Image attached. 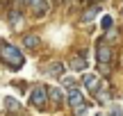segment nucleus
Segmentation results:
<instances>
[{"label":"nucleus","mask_w":123,"mask_h":116,"mask_svg":"<svg viewBox=\"0 0 123 116\" xmlns=\"http://www.w3.org/2000/svg\"><path fill=\"white\" fill-rule=\"evenodd\" d=\"M16 2H18V5H27L30 0H16Z\"/></svg>","instance_id":"nucleus-17"},{"label":"nucleus","mask_w":123,"mask_h":116,"mask_svg":"<svg viewBox=\"0 0 123 116\" xmlns=\"http://www.w3.org/2000/svg\"><path fill=\"white\" fill-rule=\"evenodd\" d=\"M121 66H123V59H121Z\"/></svg>","instance_id":"nucleus-19"},{"label":"nucleus","mask_w":123,"mask_h":116,"mask_svg":"<svg viewBox=\"0 0 123 116\" xmlns=\"http://www.w3.org/2000/svg\"><path fill=\"white\" fill-rule=\"evenodd\" d=\"M23 23V16H21V12H9V25L16 30L18 25Z\"/></svg>","instance_id":"nucleus-12"},{"label":"nucleus","mask_w":123,"mask_h":116,"mask_svg":"<svg viewBox=\"0 0 123 116\" xmlns=\"http://www.w3.org/2000/svg\"><path fill=\"white\" fill-rule=\"evenodd\" d=\"M0 62L5 64V66L9 68H21L23 64H25V57H23V52L16 48V46L12 43H0Z\"/></svg>","instance_id":"nucleus-1"},{"label":"nucleus","mask_w":123,"mask_h":116,"mask_svg":"<svg viewBox=\"0 0 123 116\" xmlns=\"http://www.w3.org/2000/svg\"><path fill=\"white\" fill-rule=\"evenodd\" d=\"M89 2H96V5H98V2H103V0H89Z\"/></svg>","instance_id":"nucleus-18"},{"label":"nucleus","mask_w":123,"mask_h":116,"mask_svg":"<svg viewBox=\"0 0 123 116\" xmlns=\"http://www.w3.org/2000/svg\"><path fill=\"white\" fill-rule=\"evenodd\" d=\"M0 43H2V41H0Z\"/></svg>","instance_id":"nucleus-20"},{"label":"nucleus","mask_w":123,"mask_h":116,"mask_svg":"<svg viewBox=\"0 0 123 116\" xmlns=\"http://www.w3.org/2000/svg\"><path fill=\"white\" fill-rule=\"evenodd\" d=\"M110 116H123V109H114V112H110Z\"/></svg>","instance_id":"nucleus-16"},{"label":"nucleus","mask_w":123,"mask_h":116,"mask_svg":"<svg viewBox=\"0 0 123 116\" xmlns=\"http://www.w3.org/2000/svg\"><path fill=\"white\" fill-rule=\"evenodd\" d=\"M62 82H64V87H66V89H75V80H73V77H66V75H62Z\"/></svg>","instance_id":"nucleus-14"},{"label":"nucleus","mask_w":123,"mask_h":116,"mask_svg":"<svg viewBox=\"0 0 123 116\" xmlns=\"http://www.w3.org/2000/svg\"><path fill=\"white\" fill-rule=\"evenodd\" d=\"M112 23H114V21H112V16H105V18H103V30H110Z\"/></svg>","instance_id":"nucleus-15"},{"label":"nucleus","mask_w":123,"mask_h":116,"mask_svg":"<svg viewBox=\"0 0 123 116\" xmlns=\"http://www.w3.org/2000/svg\"><path fill=\"white\" fill-rule=\"evenodd\" d=\"M96 57H98V68H100L103 75H107L112 68V62H114V50H112V46H107L105 39L98 41L96 46Z\"/></svg>","instance_id":"nucleus-2"},{"label":"nucleus","mask_w":123,"mask_h":116,"mask_svg":"<svg viewBox=\"0 0 123 116\" xmlns=\"http://www.w3.org/2000/svg\"><path fill=\"white\" fill-rule=\"evenodd\" d=\"M82 84H84V87H87V89L93 93V91L100 87V77H98V75H93V73H84V75H82Z\"/></svg>","instance_id":"nucleus-6"},{"label":"nucleus","mask_w":123,"mask_h":116,"mask_svg":"<svg viewBox=\"0 0 123 116\" xmlns=\"http://www.w3.org/2000/svg\"><path fill=\"white\" fill-rule=\"evenodd\" d=\"M27 5L32 7V12H34L37 18H43L46 14H48V9H50V2H48V0H30Z\"/></svg>","instance_id":"nucleus-5"},{"label":"nucleus","mask_w":123,"mask_h":116,"mask_svg":"<svg viewBox=\"0 0 123 116\" xmlns=\"http://www.w3.org/2000/svg\"><path fill=\"white\" fill-rule=\"evenodd\" d=\"M68 66L73 68V71H84V68H87V59H84V52L73 55V57H71V62H68Z\"/></svg>","instance_id":"nucleus-8"},{"label":"nucleus","mask_w":123,"mask_h":116,"mask_svg":"<svg viewBox=\"0 0 123 116\" xmlns=\"http://www.w3.org/2000/svg\"><path fill=\"white\" fill-rule=\"evenodd\" d=\"M48 100L55 105V107H62V105H64V93H62V89H57V87L48 89Z\"/></svg>","instance_id":"nucleus-7"},{"label":"nucleus","mask_w":123,"mask_h":116,"mask_svg":"<svg viewBox=\"0 0 123 116\" xmlns=\"http://www.w3.org/2000/svg\"><path fill=\"white\" fill-rule=\"evenodd\" d=\"M98 12H100V7H98V5H93L91 9H84V14H82V23H89V21H93Z\"/></svg>","instance_id":"nucleus-10"},{"label":"nucleus","mask_w":123,"mask_h":116,"mask_svg":"<svg viewBox=\"0 0 123 116\" xmlns=\"http://www.w3.org/2000/svg\"><path fill=\"white\" fill-rule=\"evenodd\" d=\"M5 105H7V109L9 112H18V109H21V103H18V100H14V98H5Z\"/></svg>","instance_id":"nucleus-13"},{"label":"nucleus","mask_w":123,"mask_h":116,"mask_svg":"<svg viewBox=\"0 0 123 116\" xmlns=\"http://www.w3.org/2000/svg\"><path fill=\"white\" fill-rule=\"evenodd\" d=\"M30 103L34 105L37 109H46V105H48V87L37 84L34 89H32V93H30Z\"/></svg>","instance_id":"nucleus-4"},{"label":"nucleus","mask_w":123,"mask_h":116,"mask_svg":"<svg viewBox=\"0 0 123 116\" xmlns=\"http://www.w3.org/2000/svg\"><path fill=\"white\" fill-rule=\"evenodd\" d=\"M39 43H41V41H39V36H37V34H25V36H23V46L30 48V50H37V48H39Z\"/></svg>","instance_id":"nucleus-9"},{"label":"nucleus","mask_w":123,"mask_h":116,"mask_svg":"<svg viewBox=\"0 0 123 116\" xmlns=\"http://www.w3.org/2000/svg\"><path fill=\"white\" fill-rule=\"evenodd\" d=\"M48 73H50V75H55V77H62V75H64V64H59V62L50 64V66H48Z\"/></svg>","instance_id":"nucleus-11"},{"label":"nucleus","mask_w":123,"mask_h":116,"mask_svg":"<svg viewBox=\"0 0 123 116\" xmlns=\"http://www.w3.org/2000/svg\"><path fill=\"white\" fill-rule=\"evenodd\" d=\"M68 105H71V109H73V114L75 116H82L84 112H87V100L82 98V93H80L78 89H71L68 91Z\"/></svg>","instance_id":"nucleus-3"}]
</instances>
